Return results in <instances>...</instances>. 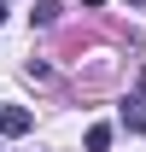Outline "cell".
<instances>
[{
	"mask_svg": "<svg viewBox=\"0 0 146 152\" xmlns=\"http://www.w3.org/2000/svg\"><path fill=\"white\" fill-rule=\"evenodd\" d=\"M0 134H6V140L29 134V111H23V105H0Z\"/></svg>",
	"mask_w": 146,
	"mask_h": 152,
	"instance_id": "1",
	"label": "cell"
},
{
	"mask_svg": "<svg viewBox=\"0 0 146 152\" xmlns=\"http://www.w3.org/2000/svg\"><path fill=\"white\" fill-rule=\"evenodd\" d=\"M58 12H64L58 0H35V12H29V23H35V29H53V23H58Z\"/></svg>",
	"mask_w": 146,
	"mask_h": 152,
	"instance_id": "2",
	"label": "cell"
},
{
	"mask_svg": "<svg viewBox=\"0 0 146 152\" xmlns=\"http://www.w3.org/2000/svg\"><path fill=\"white\" fill-rule=\"evenodd\" d=\"M123 129L146 134V105H140V99H128V105H123Z\"/></svg>",
	"mask_w": 146,
	"mask_h": 152,
	"instance_id": "3",
	"label": "cell"
},
{
	"mask_svg": "<svg viewBox=\"0 0 146 152\" xmlns=\"http://www.w3.org/2000/svg\"><path fill=\"white\" fill-rule=\"evenodd\" d=\"M82 146H88V152H105V146H111V123H93V129H88V140H82Z\"/></svg>",
	"mask_w": 146,
	"mask_h": 152,
	"instance_id": "4",
	"label": "cell"
},
{
	"mask_svg": "<svg viewBox=\"0 0 146 152\" xmlns=\"http://www.w3.org/2000/svg\"><path fill=\"white\" fill-rule=\"evenodd\" d=\"M0 18H6V0H0Z\"/></svg>",
	"mask_w": 146,
	"mask_h": 152,
	"instance_id": "5",
	"label": "cell"
},
{
	"mask_svg": "<svg viewBox=\"0 0 146 152\" xmlns=\"http://www.w3.org/2000/svg\"><path fill=\"white\" fill-rule=\"evenodd\" d=\"M134 6H146V0H134Z\"/></svg>",
	"mask_w": 146,
	"mask_h": 152,
	"instance_id": "6",
	"label": "cell"
}]
</instances>
